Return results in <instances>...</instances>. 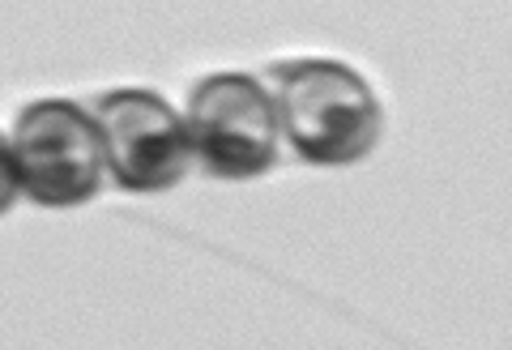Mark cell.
I'll list each match as a JSON object with an SVG mask.
<instances>
[{
    "label": "cell",
    "mask_w": 512,
    "mask_h": 350,
    "mask_svg": "<svg viewBox=\"0 0 512 350\" xmlns=\"http://www.w3.org/2000/svg\"><path fill=\"white\" fill-rule=\"evenodd\" d=\"M278 124L312 167H350L376 150L384 111L376 90L342 60H291L278 69Z\"/></svg>",
    "instance_id": "obj_1"
},
{
    "label": "cell",
    "mask_w": 512,
    "mask_h": 350,
    "mask_svg": "<svg viewBox=\"0 0 512 350\" xmlns=\"http://www.w3.org/2000/svg\"><path fill=\"white\" fill-rule=\"evenodd\" d=\"M13 167L22 193L43 210H73L103 184V137L90 111L69 99L26 103L13 120Z\"/></svg>",
    "instance_id": "obj_2"
},
{
    "label": "cell",
    "mask_w": 512,
    "mask_h": 350,
    "mask_svg": "<svg viewBox=\"0 0 512 350\" xmlns=\"http://www.w3.org/2000/svg\"><path fill=\"white\" fill-rule=\"evenodd\" d=\"M184 129L214 180H256L278 163V107L252 73H210L192 86Z\"/></svg>",
    "instance_id": "obj_3"
},
{
    "label": "cell",
    "mask_w": 512,
    "mask_h": 350,
    "mask_svg": "<svg viewBox=\"0 0 512 350\" xmlns=\"http://www.w3.org/2000/svg\"><path fill=\"white\" fill-rule=\"evenodd\" d=\"M103 163L124 193H163L175 188L192 167V141L184 116L154 90H111L99 103Z\"/></svg>",
    "instance_id": "obj_4"
},
{
    "label": "cell",
    "mask_w": 512,
    "mask_h": 350,
    "mask_svg": "<svg viewBox=\"0 0 512 350\" xmlns=\"http://www.w3.org/2000/svg\"><path fill=\"white\" fill-rule=\"evenodd\" d=\"M18 193H22V184H18V167H13V150H9V141L0 137V214L18 201Z\"/></svg>",
    "instance_id": "obj_5"
}]
</instances>
